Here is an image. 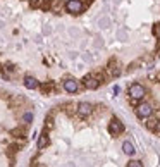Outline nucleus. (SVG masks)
Returning a JSON list of instances; mask_svg holds the SVG:
<instances>
[{
  "label": "nucleus",
  "instance_id": "obj_1",
  "mask_svg": "<svg viewBox=\"0 0 160 167\" xmlns=\"http://www.w3.org/2000/svg\"><path fill=\"white\" fill-rule=\"evenodd\" d=\"M145 95H146V88H145L143 85L134 83V85L129 86V98H131L133 102H138V100L145 98Z\"/></svg>",
  "mask_w": 160,
  "mask_h": 167
},
{
  "label": "nucleus",
  "instance_id": "obj_2",
  "mask_svg": "<svg viewBox=\"0 0 160 167\" xmlns=\"http://www.w3.org/2000/svg\"><path fill=\"white\" fill-rule=\"evenodd\" d=\"M136 115H138L139 119H146L150 117V115H153V105L150 102H141L136 107Z\"/></svg>",
  "mask_w": 160,
  "mask_h": 167
},
{
  "label": "nucleus",
  "instance_id": "obj_3",
  "mask_svg": "<svg viewBox=\"0 0 160 167\" xmlns=\"http://www.w3.org/2000/svg\"><path fill=\"white\" fill-rule=\"evenodd\" d=\"M65 11L69 14H81L85 11V4L81 0H67L65 2Z\"/></svg>",
  "mask_w": 160,
  "mask_h": 167
},
{
  "label": "nucleus",
  "instance_id": "obj_4",
  "mask_svg": "<svg viewBox=\"0 0 160 167\" xmlns=\"http://www.w3.org/2000/svg\"><path fill=\"white\" fill-rule=\"evenodd\" d=\"M122 131H124V126H122V122H121L119 119H112V121L108 122V133H110V135L119 136Z\"/></svg>",
  "mask_w": 160,
  "mask_h": 167
},
{
  "label": "nucleus",
  "instance_id": "obj_5",
  "mask_svg": "<svg viewBox=\"0 0 160 167\" xmlns=\"http://www.w3.org/2000/svg\"><path fill=\"white\" fill-rule=\"evenodd\" d=\"M76 110H78V115H81V117H88V115H91V112H93V105L88 103V102H81V103H78Z\"/></svg>",
  "mask_w": 160,
  "mask_h": 167
},
{
  "label": "nucleus",
  "instance_id": "obj_6",
  "mask_svg": "<svg viewBox=\"0 0 160 167\" xmlns=\"http://www.w3.org/2000/svg\"><path fill=\"white\" fill-rule=\"evenodd\" d=\"M145 121H146V122H145V126H146L150 131H160V121L157 117L150 115V117H146Z\"/></svg>",
  "mask_w": 160,
  "mask_h": 167
},
{
  "label": "nucleus",
  "instance_id": "obj_7",
  "mask_svg": "<svg viewBox=\"0 0 160 167\" xmlns=\"http://www.w3.org/2000/svg\"><path fill=\"white\" fill-rule=\"evenodd\" d=\"M64 90L67 93H76L78 90H79V83L74 79H65L64 81Z\"/></svg>",
  "mask_w": 160,
  "mask_h": 167
},
{
  "label": "nucleus",
  "instance_id": "obj_8",
  "mask_svg": "<svg viewBox=\"0 0 160 167\" xmlns=\"http://www.w3.org/2000/svg\"><path fill=\"white\" fill-rule=\"evenodd\" d=\"M83 83H85V86L88 88V90H96L98 85H100V81L96 79L95 76H86L85 79H83Z\"/></svg>",
  "mask_w": 160,
  "mask_h": 167
},
{
  "label": "nucleus",
  "instance_id": "obj_9",
  "mask_svg": "<svg viewBox=\"0 0 160 167\" xmlns=\"http://www.w3.org/2000/svg\"><path fill=\"white\" fill-rule=\"evenodd\" d=\"M24 86H26L28 90H36V88L40 86V83H38L33 76H26V78H24Z\"/></svg>",
  "mask_w": 160,
  "mask_h": 167
},
{
  "label": "nucleus",
  "instance_id": "obj_10",
  "mask_svg": "<svg viewBox=\"0 0 160 167\" xmlns=\"http://www.w3.org/2000/svg\"><path fill=\"white\" fill-rule=\"evenodd\" d=\"M122 152L126 153V155H134V153H136V148H134V145L131 143V141H124L122 143Z\"/></svg>",
  "mask_w": 160,
  "mask_h": 167
},
{
  "label": "nucleus",
  "instance_id": "obj_11",
  "mask_svg": "<svg viewBox=\"0 0 160 167\" xmlns=\"http://www.w3.org/2000/svg\"><path fill=\"white\" fill-rule=\"evenodd\" d=\"M38 148H40V150H42V148H45V146L48 145V138H47V135H42L40 136V138H38Z\"/></svg>",
  "mask_w": 160,
  "mask_h": 167
},
{
  "label": "nucleus",
  "instance_id": "obj_12",
  "mask_svg": "<svg viewBox=\"0 0 160 167\" xmlns=\"http://www.w3.org/2000/svg\"><path fill=\"white\" fill-rule=\"evenodd\" d=\"M128 167H143V162H139V160H129L128 162Z\"/></svg>",
  "mask_w": 160,
  "mask_h": 167
},
{
  "label": "nucleus",
  "instance_id": "obj_13",
  "mask_svg": "<svg viewBox=\"0 0 160 167\" xmlns=\"http://www.w3.org/2000/svg\"><path fill=\"white\" fill-rule=\"evenodd\" d=\"M31 119H33V115H31L29 112H28V114H24V122H29Z\"/></svg>",
  "mask_w": 160,
  "mask_h": 167
}]
</instances>
